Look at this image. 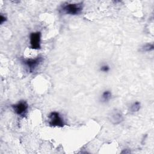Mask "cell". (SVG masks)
<instances>
[{
    "mask_svg": "<svg viewBox=\"0 0 154 154\" xmlns=\"http://www.w3.org/2000/svg\"><path fill=\"white\" fill-rule=\"evenodd\" d=\"M7 20V18L5 17V16H4L3 15H1V17H0V23H1V24H2L3 22H5Z\"/></svg>",
    "mask_w": 154,
    "mask_h": 154,
    "instance_id": "11",
    "label": "cell"
},
{
    "mask_svg": "<svg viewBox=\"0 0 154 154\" xmlns=\"http://www.w3.org/2000/svg\"><path fill=\"white\" fill-rule=\"evenodd\" d=\"M154 48L153 45L150 43H147L146 45H144L141 47V51L142 52H149L151 51H153Z\"/></svg>",
    "mask_w": 154,
    "mask_h": 154,
    "instance_id": "9",
    "label": "cell"
},
{
    "mask_svg": "<svg viewBox=\"0 0 154 154\" xmlns=\"http://www.w3.org/2000/svg\"><path fill=\"white\" fill-rule=\"evenodd\" d=\"M123 116L122 112L117 109L111 111L109 115V120L114 125H118L123 121Z\"/></svg>",
    "mask_w": 154,
    "mask_h": 154,
    "instance_id": "6",
    "label": "cell"
},
{
    "mask_svg": "<svg viewBox=\"0 0 154 154\" xmlns=\"http://www.w3.org/2000/svg\"><path fill=\"white\" fill-rule=\"evenodd\" d=\"M30 48L32 49H40L41 48V32H32L29 35Z\"/></svg>",
    "mask_w": 154,
    "mask_h": 154,
    "instance_id": "4",
    "label": "cell"
},
{
    "mask_svg": "<svg viewBox=\"0 0 154 154\" xmlns=\"http://www.w3.org/2000/svg\"><path fill=\"white\" fill-rule=\"evenodd\" d=\"M49 124L53 127H63L64 126V121L60 113L57 111H52L48 115Z\"/></svg>",
    "mask_w": 154,
    "mask_h": 154,
    "instance_id": "2",
    "label": "cell"
},
{
    "mask_svg": "<svg viewBox=\"0 0 154 154\" xmlns=\"http://www.w3.org/2000/svg\"><path fill=\"white\" fill-rule=\"evenodd\" d=\"M43 58L42 57H37L35 58L24 59L22 63L28 67L29 72H32L42 62Z\"/></svg>",
    "mask_w": 154,
    "mask_h": 154,
    "instance_id": "5",
    "label": "cell"
},
{
    "mask_svg": "<svg viewBox=\"0 0 154 154\" xmlns=\"http://www.w3.org/2000/svg\"><path fill=\"white\" fill-rule=\"evenodd\" d=\"M112 97V93L109 90L104 91L101 95V101L103 102H108Z\"/></svg>",
    "mask_w": 154,
    "mask_h": 154,
    "instance_id": "7",
    "label": "cell"
},
{
    "mask_svg": "<svg viewBox=\"0 0 154 154\" xmlns=\"http://www.w3.org/2000/svg\"><path fill=\"white\" fill-rule=\"evenodd\" d=\"M110 70V67L108 64H103L100 67V70L102 72H108Z\"/></svg>",
    "mask_w": 154,
    "mask_h": 154,
    "instance_id": "10",
    "label": "cell"
},
{
    "mask_svg": "<svg viewBox=\"0 0 154 154\" xmlns=\"http://www.w3.org/2000/svg\"><path fill=\"white\" fill-rule=\"evenodd\" d=\"M140 107H141L140 102H138V101H136V102H134L131 105L129 110H130V111L131 112H137V111H138L140 110Z\"/></svg>",
    "mask_w": 154,
    "mask_h": 154,
    "instance_id": "8",
    "label": "cell"
},
{
    "mask_svg": "<svg viewBox=\"0 0 154 154\" xmlns=\"http://www.w3.org/2000/svg\"><path fill=\"white\" fill-rule=\"evenodd\" d=\"M14 112L19 116L24 117L27 114L28 105L25 100H20L18 103L11 106Z\"/></svg>",
    "mask_w": 154,
    "mask_h": 154,
    "instance_id": "3",
    "label": "cell"
},
{
    "mask_svg": "<svg viewBox=\"0 0 154 154\" xmlns=\"http://www.w3.org/2000/svg\"><path fill=\"white\" fill-rule=\"evenodd\" d=\"M83 3H69L66 2L60 7V11L63 14L70 15H78L79 14L83 9Z\"/></svg>",
    "mask_w": 154,
    "mask_h": 154,
    "instance_id": "1",
    "label": "cell"
}]
</instances>
